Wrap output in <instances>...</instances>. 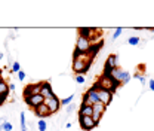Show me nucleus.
Wrapping results in <instances>:
<instances>
[{
  "label": "nucleus",
  "mask_w": 154,
  "mask_h": 131,
  "mask_svg": "<svg viewBox=\"0 0 154 131\" xmlns=\"http://www.w3.org/2000/svg\"><path fill=\"white\" fill-rule=\"evenodd\" d=\"M11 72H14V73H18V72H21V64H19L18 61H15L14 64H12V70Z\"/></svg>",
  "instance_id": "24"
},
{
  "label": "nucleus",
  "mask_w": 154,
  "mask_h": 131,
  "mask_svg": "<svg viewBox=\"0 0 154 131\" xmlns=\"http://www.w3.org/2000/svg\"><path fill=\"white\" fill-rule=\"evenodd\" d=\"M73 100H74V94H71V95H68V97L62 98V100H61V104H62V106H68V104H71V103H73Z\"/></svg>",
  "instance_id": "20"
},
{
  "label": "nucleus",
  "mask_w": 154,
  "mask_h": 131,
  "mask_svg": "<svg viewBox=\"0 0 154 131\" xmlns=\"http://www.w3.org/2000/svg\"><path fill=\"white\" fill-rule=\"evenodd\" d=\"M123 33V28L122 27H119V28H116L114 30V33H113V36H111V40L114 42V40H117V39L120 38V34Z\"/></svg>",
  "instance_id": "21"
},
{
  "label": "nucleus",
  "mask_w": 154,
  "mask_h": 131,
  "mask_svg": "<svg viewBox=\"0 0 154 131\" xmlns=\"http://www.w3.org/2000/svg\"><path fill=\"white\" fill-rule=\"evenodd\" d=\"M37 130L38 131H46L48 130V122L45 119H38L37 121Z\"/></svg>",
  "instance_id": "19"
},
{
  "label": "nucleus",
  "mask_w": 154,
  "mask_h": 131,
  "mask_svg": "<svg viewBox=\"0 0 154 131\" xmlns=\"http://www.w3.org/2000/svg\"><path fill=\"white\" fill-rule=\"evenodd\" d=\"M117 67H119V57L116 55V54L108 55L107 61H105V64H104V73H108L110 70L117 69Z\"/></svg>",
  "instance_id": "11"
},
{
  "label": "nucleus",
  "mask_w": 154,
  "mask_h": 131,
  "mask_svg": "<svg viewBox=\"0 0 154 131\" xmlns=\"http://www.w3.org/2000/svg\"><path fill=\"white\" fill-rule=\"evenodd\" d=\"M74 110H76V104H73V103H71V104H68V106H67V109H65V112L67 113H71V112H74Z\"/></svg>",
  "instance_id": "26"
},
{
  "label": "nucleus",
  "mask_w": 154,
  "mask_h": 131,
  "mask_svg": "<svg viewBox=\"0 0 154 131\" xmlns=\"http://www.w3.org/2000/svg\"><path fill=\"white\" fill-rule=\"evenodd\" d=\"M134 77H135V79H138V80L141 82V85H145V84H147V77H145V76H144V75H139V73H135V75H134Z\"/></svg>",
  "instance_id": "22"
},
{
  "label": "nucleus",
  "mask_w": 154,
  "mask_h": 131,
  "mask_svg": "<svg viewBox=\"0 0 154 131\" xmlns=\"http://www.w3.org/2000/svg\"><path fill=\"white\" fill-rule=\"evenodd\" d=\"M92 61H83V60H77V58H73V72L76 75H86L89 67H91Z\"/></svg>",
  "instance_id": "4"
},
{
  "label": "nucleus",
  "mask_w": 154,
  "mask_h": 131,
  "mask_svg": "<svg viewBox=\"0 0 154 131\" xmlns=\"http://www.w3.org/2000/svg\"><path fill=\"white\" fill-rule=\"evenodd\" d=\"M9 91L11 93H15V84H12V82L9 84Z\"/></svg>",
  "instance_id": "30"
},
{
  "label": "nucleus",
  "mask_w": 154,
  "mask_h": 131,
  "mask_svg": "<svg viewBox=\"0 0 154 131\" xmlns=\"http://www.w3.org/2000/svg\"><path fill=\"white\" fill-rule=\"evenodd\" d=\"M19 127H21V131H27V119L24 112L19 113Z\"/></svg>",
  "instance_id": "17"
},
{
  "label": "nucleus",
  "mask_w": 154,
  "mask_h": 131,
  "mask_svg": "<svg viewBox=\"0 0 154 131\" xmlns=\"http://www.w3.org/2000/svg\"><path fill=\"white\" fill-rule=\"evenodd\" d=\"M128 43L131 46H138L141 43V39H139V36H131V38L128 39Z\"/></svg>",
  "instance_id": "18"
},
{
  "label": "nucleus",
  "mask_w": 154,
  "mask_h": 131,
  "mask_svg": "<svg viewBox=\"0 0 154 131\" xmlns=\"http://www.w3.org/2000/svg\"><path fill=\"white\" fill-rule=\"evenodd\" d=\"M34 115L37 116V118H40V119H45V118H49L52 113H51V110H49V107L43 103V104H40V106H37L34 110Z\"/></svg>",
  "instance_id": "13"
},
{
  "label": "nucleus",
  "mask_w": 154,
  "mask_h": 131,
  "mask_svg": "<svg viewBox=\"0 0 154 131\" xmlns=\"http://www.w3.org/2000/svg\"><path fill=\"white\" fill-rule=\"evenodd\" d=\"M153 38H154V31H153Z\"/></svg>",
  "instance_id": "33"
},
{
  "label": "nucleus",
  "mask_w": 154,
  "mask_h": 131,
  "mask_svg": "<svg viewBox=\"0 0 154 131\" xmlns=\"http://www.w3.org/2000/svg\"><path fill=\"white\" fill-rule=\"evenodd\" d=\"M98 101H99L98 93H96V90L94 87H91L86 93L83 94V101H82V103H85V104H88V106H94Z\"/></svg>",
  "instance_id": "6"
},
{
  "label": "nucleus",
  "mask_w": 154,
  "mask_h": 131,
  "mask_svg": "<svg viewBox=\"0 0 154 131\" xmlns=\"http://www.w3.org/2000/svg\"><path fill=\"white\" fill-rule=\"evenodd\" d=\"M45 104L49 107V110H51V113L54 115V113H57L59 109H61V100L58 98L57 95H54L52 98H48V100H45Z\"/></svg>",
  "instance_id": "10"
},
{
  "label": "nucleus",
  "mask_w": 154,
  "mask_h": 131,
  "mask_svg": "<svg viewBox=\"0 0 154 131\" xmlns=\"http://www.w3.org/2000/svg\"><path fill=\"white\" fill-rule=\"evenodd\" d=\"M74 80L77 84H85V76L83 75H76L74 76Z\"/></svg>",
  "instance_id": "25"
},
{
  "label": "nucleus",
  "mask_w": 154,
  "mask_h": 131,
  "mask_svg": "<svg viewBox=\"0 0 154 131\" xmlns=\"http://www.w3.org/2000/svg\"><path fill=\"white\" fill-rule=\"evenodd\" d=\"M5 100H6V97H0V106L5 103Z\"/></svg>",
  "instance_id": "31"
},
{
  "label": "nucleus",
  "mask_w": 154,
  "mask_h": 131,
  "mask_svg": "<svg viewBox=\"0 0 154 131\" xmlns=\"http://www.w3.org/2000/svg\"><path fill=\"white\" fill-rule=\"evenodd\" d=\"M9 84L5 80V79H2L0 77V97H6L8 98V95H9Z\"/></svg>",
  "instance_id": "16"
},
{
  "label": "nucleus",
  "mask_w": 154,
  "mask_h": 131,
  "mask_svg": "<svg viewBox=\"0 0 154 131\" xmlns=\"http://www.w3.org/2000/svg\"><path fill=\"white\" fill-rule=\"evenodd\" d=\"M148 88L154 93V79H150V80H148Z\"/></svg>",
  "instance_id": "28"
},
{
  "label": "nucleus",
  "mask_w": 154,
  "mask_h": 131,
  "mask_svg": "<svg viewBox=\"0 0 154 131\" xmlns=\"http://www.w3.org/2000/svg\"><path fill=\"white\" fill-rule=\"evenodd\" d=\"M107 75H110L116 82L120 84V85H126V84H129V82H131V77H132L129 72H126V70H123V69H120V67L110 70Z\"/></svg>",
  "instance_id": "2"
},
{
  "label": "nucleus",
  "mask_w": 154,
  "mask_h": 131,
  "mask_svg": "<svg viewBox=\"0 0 154 131\" xmlns=\"http://www.w3.org/2000/svg\"><path fill=\"white\" fill-rule=\"evenodd\" d=\"M24 101H25V104L28 106V107H31L33 110L37 107V106H40V104H43L45 103V98L40 95V94H37V95H30V97H24Z\"/></svg>",
  "instance_id": "7"
},
{
  "label": "nucleus",
  "mask_w": 154,
  "mask_h": 131,
  "mask_svg": "<svg viewBox=\"0 0 154 131\" xmlns=\"http://www.w3.org/2000/svg\"><path fill=\"white\" fill-rule=\"evenodd\" d=\"M92 107H94L92 118H94V121L96 122V125H99V122H101V118H102V115H104V112H105L107 106H105V104H102L101 101H98V103H95Z\"/></svg>",
  "instance_id": "8"
},
{
  "label": "nucleus",
  "mask_w": 154,
  "mask_h": 131,
  "mask_svg": "<svg viewBox=\"0 0 154 131\" xmlns=\"http://www.w3.org/2000/svg\"><path fill=\"white\" fill-rule=\"evenodd\" d=\"M2 130H3V131H12V130H14V125H12V122H11V121H6V122L3 124Z\"/></svg>",
  "instance_id": "23"
},
{
  "label": "nucleus",
  "mask_w": 154,
  "mask_h": 131,
  "mask_svg": "<svg viewBox=\"0 0 154 131\" xmlns=\"http://www.w3.org/2000/svg\"><path fill=\"white\" fill-rule=\"evenodd\" d=\"M96 93H98V98H99V101H101L102 104H105V106H108V104L111 103L113 95H114V93H111V91H108V90H102V88L96 90Z\"/></svg>",
  "instance_id": "9"
},
{
  "label": "nucleus",
  "mask_w": 154,
  "mask_h": 131,
  "mask_svg": "<svg viewBox=\"0 0 154 131\" xmlns=\"http://www.w3.org/2000/svg\"><path fill=\"white\" fill-rule=\"evenodd\" d=\"M6 121H8V119H6L5 116H2V118H0V131H3V130H2V127H3V124H5Z\"/></svg>",
  "instance_id": "29"
},
{
  "label": "nucleus",
  "mask_w": 154,
  "mask_h": 131,
  "mask_svg": "<svg viewBox=\"0 0 154 131\" xmlns=\"http://www.w3.org/2000/svg\"><path fill=\"white\" fill-rule=\"evenodd\" d=\"M92 113H94V107L92 106H88L85 103L80 104V107H79V116H92Z\"/></svg>",
  "instance_id": "15"
},
{
  "label": "nucleus",
  "mask_w": 154,
  "mask_h": 131,
  "mask_svg": "<svg viewBox=\"0 0 154 131\" xmlns=\"http://www.w3.org/2000/svg\"><path fill=\"white\" fill-rule=\"evenodd\" d=\"M79 125L83 131H92L98 127L92 116H79Z\"/></svg>",
  "instance_id": "5"
},
{
  "label": "nucleus",
  "mask_w": 154,
  "mask_h": 131,
  "mask_svg": "<svg viewBox=\"0 0 154 131\" xmlns=\"http://www.w3.org/2000/svg\"><path fill=\"white\" fill-rule=\"evenodd\" d=\"M17 75H18V79L21 80V82H24V80H25V77H27V75H25V73H24L22 70H21V72H18Z\"/></svg>",
  "instance_id": "27"
},
{
  "label": "nucleus",
  "mask_w": 154,
  "mask_h": 131,
  "mask_svg": "<svg viewBox=\"0 0 154 131\" xmlns=\"http://www.w3.org/2000/svg\"><path fill=\"white\" fill-rule=\"evenodd\" d=\"M92 87H94L95 90L102 88V90H108V91H111V93H116V90L120 87V84H117V82H116V80L110 75L102 73V76L98 79V82H95Z\"/></svg>",
  "instance_id": "1"
},
{
  "label": "nucleus",
  "mask_w": 154,
  "mask_h": 131,
  "mask_svg": "<svg viewBox=\"0 0 154 131\" xmlns=\"http://www.w3.org/2000/svg\"><path fill=\"white\" fill-rule=\"evenodd\" d=\"M94 46V42L91 39H86L83 36H77V40H76V49L77 52H82V54H89L91 49Z\"/></svg>",
  "instance_id": "3"
},
{
  "label": "nucleus",
  "mask_w": 154,
  "mask_h": 131,
  "mask_svg": "<svg viewBox=\"0 0 154 131\" xmlns=\"http://www.w3.org/2000/svg\"><path fill=\"white\" fill-rule=\"evenodd\" d=\"M40 90H42V82H37V84H30L24 88V97H30V95H37L40 94Z\"/></svg>",
  "instance_id": "12"
},
{
  "label": "nucleus",
  "mask_w": 154,
  "mask_h": 131,
  "mask_svg": "<svg viewBox=\"0 0 154 131\" xmlns=\"http://www.w3.org/2000/svg\"><path fill=\"white\" fill-rule=\"evenodd\" d=\"M40 95L48 100V98H52L55 94H54V90H52V85L49 82H42V90H40Z\"/></svg>",
  "instance_id": "14"
},
{
  "label": "nucleus",
  "mask_w": 154,
  "mask_h": 131,
  "mask_svg": "<svg viewBox=\"0 0 154 131\" xmlns=\"http://www.w3.org/2000/svg\"><path fill=\"white\" fill-rule=\"evenodd\" d=\"M2 58H3V52H0V60H2Z\"/></svg>",
  "instance_id": "32"
}]
</instances>
